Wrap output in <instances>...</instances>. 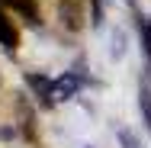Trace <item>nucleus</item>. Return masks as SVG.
<instances>
[{
  "instance_id": "obj_1",
  "label": "nucleus",
  "mask_w": 151,
  "mask_h": 148,
  "mask_svg": "<svg viewBox=\"0 0 151 148\" xmlns=\"http://www.w3.org/2000/svg\"><path fill=\"white\" fill-rule=\"evenodd\" d=\"M77 87H81V81H77L74 74H64V77H58V81L52 84V97H55V100H71V97L77 93Z\"/></svg>"
},
{
  "instance_id": "obj_2",
  "label": "nucleus",
  "mask_w": 151,
  "mask_h": 148,
  "mask_svg": "<svg viewBox=\"0 0 151 148\" xmlns=\"http://www.w3.org/2000/svg\"><path fill=\"white\" fill-rule=\"evenodd\" d=\"M26 81H29V87L39 93V100H42L45 106L55 103V97H52V84H55V81H48V77H42V74H29Z\"/></svg>"
},
{
  "instance_id": "obj_3",
  "label": "nucleus",
  "mask_w": 151,
  "mask_h": 148,
  "mask_svg": "<svg viewBox=\"0 0 151 148\" xmlns=\"http://www.w3.org/2000/svg\"><path fill=\"white\" fill-rule=\"evenodd\" d=\"M16 42H19V35H16L13 19H6V13L0 10V45H3L6 52H13V48H16Z\"/></svg>"
},
{
  "instance_id": "obj_4",
  "label": "nucleus",
  "mask_w": 151,
  "mask_h": 148,
  "mask_svg": "<svg viewBox=\"0 0 151 148\" xmlns=\"http://www.w3.org/2000/svg\"><path fill=\"white\" fill-rule=\"evenodd\" d=\"M3 3H6V6H13L19 16H26L32 26L39 23V10H35V0H3Z\"/></svg>"
},
{
  "instance_id": "obj_5",
  "label": "nucleus",
  "mask_w": 151,
  "mask_h": 148,
  "mask_svg": "<svg viewBox=\"0 0 151 148\" xmlns=\"http://www.w3.org/2000/svg\"><path fill=\"white\" fill-rule=\"evenodd\" d=\"M142 42H145V55L151 58V16L142 19Z\"/></svg>"
},
{
  "instance_id": "obj_6",
  "label": "nucleus",
  "mask_w": 151,
  "mask_h": 148,
  "mask_svg": "<svg viewBox=\"0 0 151 148\" xmlns=\"http://www.w3.org/2000/svg\"><path fill=\"white\" fill-rule=\"evenodd\" d=\"M61 16H68L64 23H68L71 29H77V26H81V23H77V10H74V6H68V3H61Z\"/></svg>"
},
{
  "instance_id": "obj_7",
  "label": "nucleus",
  "mask_w": 151,
  "mask_h": 148,
  "mask_svg": "<svg viewBox=\"0 0 151 148\" xmlns=\"http://www.w3.org/2000/svg\"><path fill=\"white\" fill-rule=\"evenodd\" d=\"M119 142H122L125 148H142V145H138V139H135L129 129H119Z\"/></svg>"
},
{
  "instance_id": "obj_8",
  "label": "nucleus",
  "mask_w": 151,
  "mask_h": 148,
  "mask_svg": "<svg viewBox=\"0 0 151 148\" xmlns=\"http://www.w3.org/2000/svg\"><path fill=\"white\" fill-rule=\"evenodd\" d=\"M142 113H145V122H148V129H151V97L148 93H142Z\"/></svg>"
},
{
  "instance_id": "obj_9",
  "label": "nucleus",
  "mask_w": 151,
  "mask_h": 148,
  "mask_svg": "<svg viewBox=\"0 0 151 148\" xmlns=\"http://www.w3.org/2000/svg\"><path fill=\"white\" fill-rule=\"evenodd\" d=\"M129 3H132V6H135V0H129Z\"/></svg>"
}]
</instances>
